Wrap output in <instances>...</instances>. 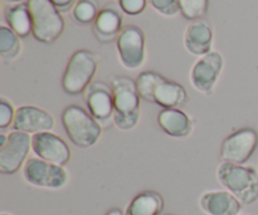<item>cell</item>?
Returning <instances> with one entry per match:
<instances>
[{
  "label": "cell",
  "mask_w": 258,
  "mask_h": 215,
  "mask_svg": "<svg viewBox=\"0 0 258 215\" xmlns=\"http://www.w3.org/2000/svg\"><path fill=\"white\" fill-rule=\"evenodd\" d=\"M9 2L10 3H14V4H15V3H24L25 0H9Z\"/></svg>",
  "instance_id": "obj_29"
},
{
  "label": "cell",
  "mask_w": 258,
  "mask_h": 215,
  "mask_svg": "<svg viewBox=\"0 0 258 215\" xmlns=\"http://www.w3.org/2000/svg\"><path fill=\"white\" fill-rule=\"evenodd\" d=\"M199 206L207 215H238L243 204L228 190H209L201 196Z\"/></svg>",
  "instance_id": "obj_16"
},
{
  "label": "cell",
  "mask_w": 258,
  "mask_h": 215,
  "mask_svg": "<svg viewBox=\"0 0 258 215\" xmlns=\"http://www.w3.org/2000/svg\"><path fill=\"white\" fill-rule=\"evenodd\" d=\"M15 112H17V110L14 108L13 103L8 98L2 96L0 97V130H2V132H4L10 126H13Z\"/></svg>",
  "instance_id": "obj_24"
},
{
  "label": "cell",
  "mask_w": 258,
  "mask_h": 215,
  "mask_svg": "<svg viewBox=\"0 0 258 215\" xmlns=\"http://www.w3.org/2000/svg\"><path fill=\"white\" fill-rule=\"evenodd\" d=\"M115 115L113 123L120 131H131L138 126L141 116V97L136 81L126 76L111 78Z\"/></svg>",
  "instance_id": "obj_2"
},
{
  "label": "cell",
  "mask_w": 258,
  "mask_h": 215,
  "mask_svg": "<svg viewBox=\"0 0 258 215\" xmlns=\"http://www.w3.org/2000/svg\"><path fill=\"white\" fill-rule=\"evenodd\" d=\"M4 18L8 27L20 38H27L33 33L32 17L28 3H15L4 8Z\"/></svg>",
  "instance_id": "obj_19"
},
{
  "label": "cell",
  "mask_w": 258,
  "mask_h": 215,
  "mask_svg": "<svg viewBox=\"0 0 258 215\" xmlns=\"http://www.w3.org/2000/svg\"><path fill=\"white\" fill-rule=\"evenodd\" d=\"M168 215H171V214H168Z\"/></svg>",
  "instance_id": "obj_32"
},
{
  "label": "cell",
  "mask_w": 258,
  "mask_h": 215,
  "mask_svg": "<svg viewBox=\"0 0 258 215\" xmlns=\"http://www.w3.org/2000/svg\"><path fill=\"white\" fill-rule=\"evenodd\" d=\"M136 86L141 100L155 103L163 110H183L188 103V93L184 86L154 70L141 72L136 78Z\"/></svg>",
  "instance_id": "obj_1"
},
{
  "label": "cell",
  "mask_w": 258,
  "mask_h": 215,
  "mask_svg": "<svg viewBox=\"0 0 258 215\" xmlns=\"http://www.w3.org/2000/svg\"><path fill=\"white\" fill-rule=\"evenodd\" d=\"M60 13H68L76 5V0H49Z\"/></svg>",
  "instance_id": "obj_27"
},
{
  "label": "cell",
  "mask_w": 258,
  "mask_h": 215,
  "mask_svg": "<svg viewBox=\"0 0 258 215\" xmlns=\"http://www.w3.org/2000/svg\"><path fill=\"white\" fill-rule=\"evenodd\" d=\"M54 117L44 108L37 106H20L15 112L13 131L33 136L40 132H49L54 128Z\"/></svg>",
  "instance_id": "obj_14"
},
{
  "label": "cell",
  "mask_w": 258,
  "mask_h": 215,
  "mask_svg": "<svg viewBox=\"0 0 258 215\" xmlns=\"http://www.w3.org/2000/svg\"><path fill=\"white\" fill-rule=\"evenodd\" d=\"M258 148V132L254 128L244 127L227 136L221 145L222 163L244 165Z\"/></svg>",
  "instance_id": "obj_9"
},
{
  "label": "cell",
  "mask_w": 258,
  "mask_h": 215,
  "mask_svg": "<svg viewBox=\"0 0 258 215\" xmlns=\"http://www.w3.org/2000/svg\"><path fill=\"white\" fill-rule=\"evenodd\" d=\"M122 10L115 4H107L98 13L93 23V33L101 43H110L117 39L123 29Z\"/></svg>",
  "instance_id": "obj_17"
},
{
  "label": "cell",
  "mask_w": 258,
  "mask_h": 215,
  "mask_svg": "<svg viewBox=\"0 0 258 215\" xmlns=\"http://www.w3.org/2000/svg\"><path fill=\"white\" fill-rule=\"evenodd\" d=\"M164 210V198L154 190L139 193L126 208L125 215H160Z\"/></svg>",
  "instance_id": "obj_20"
},
{
  "label": "cell",
  "mask_w": 258,
  "mask_h": 215,
  "mask_svg": "<svg viewBox=\"0 0 258 215\" xmlns=\"http://www.w3.org/2000/svg\"><path fill=\"white\" fill-rule=\"evenodd\" d=\"M106 215H125V213L120 208H111Z\"/></svg>",
  "instance_id": "obj_28"
},
{
  "label": "cell",
  "mask_w": 258,
  "mask_h": 215,
  "mask_svg": "<svg viewBox=\"0 0 258 215\" xmlns=\"http://www.w3.org/2000/svg\"><path fill=\"white\" fill-rule=\"evenodd\" d=\"M98 13L100 10L96 0H78L72 9V18L77 24L90 25L95 23Z\"/></svg>",
  "instance_id": "obj_22"
},
{
  "label": "cell",
  "mask_w": 258,
  "mask_h": 215,
  "mask_svg": "<svg viewBox=\"0 0 258 215\" xmlns=\"http://www.w3.org/2000/svg\"><path fill=\"white\" fill-rule=\"evenodd\" d=\"M148 0H118V8L125 14L135 17L145 10Z\"/></svg>",
  "instance_id": "obj_26"
},
{
  "label": "cell",
  "mask_w": 258,
  "mask_h": 215,
  "mask_svg": "<svg viewBox=\"0 0 258 215\" xmlns=\"http://www.w3.org/2000/svg\"><path fill=\"white\" fill-rule=\"evenodd\" d=\"M217 180L243 205L258 200V170L252 166L221 163L217 169Z\"/></svg>",
  "instance_id": "obj_3"
},
{
  "label": "cell",
  "mask_w": 258,
  "mask_h": 215,
  "mask_svg": "<svg viewBox=\"0 0 258 215\" xmlns=\"http://www.w3.org/2000/svg\"><path fill=\"white\" fill-rule=\"evenodd\" d=\"M118 59L126 69H139L145 63V34L138 25H126L116 39Z\"/></svg>",
  "instance_id": "obj_10"
},
{
  "label": "cell",
  "mask_w": 258,
  "mask_h": 215,
  "mask_svg": "<svg viewBox=\"0 0 258 215\" xmlns=\"http://www.w3.org/2000/svg\"><path fill=\"white\" fill-rule=\"evenodd\" d=\"M33 24V37L40 43L52 44L64 32L62 13L49 0H27Z\"/></svg>",
  "instance_id": "obj_6"
},
{
  "label": "cell",
  "mask_w": 258,
  "mask_h": 215,
  "mask_svg": "<svg viewBox=\"0 0 258 215\" xmlns=\"http://www.w3.org/2000/svg\"><path fill=\"white\" fill-rule=\"evenodd\" d=\"M22 53L20 37H18L9 27H0V57L5 63L14 62Z\"/></svg>",
  "instance_id": "obj_21"
},
{
  "label": "cell",
  "mask_w": 258,
  "mask_h": 215,
  "mask_svg": "<svg viewBox=\"0 0 258 215\" xmlns=\"http://www.w3.org/2000/svg\"><path fill=\"white\" fill-rule=\"evenodd\" d=\"M83 95H85L87 111L102 126L103 130L115 125L113 123L115 106H113V93L111 86L102 81H96L91 83Z\"/></svg>",
  "instance_id": "obj_11"
},
{
  "label": "cell",
  "mask_w": 258,
  "mask_h": 215,
  "mask_svg": "<svg viewBox=\"0 0 258 215\" xmlns=\"http://www.w3.org/2000/svg\"><path fill=\"white\" fill-rule=\"evenodd\" d=\"M148 3L164 17H175L180 13L178 0H148Z\"/></svg>",
  "instance_id": "obj_25"
},
{
  "label": "cell",
  "mask_w": 258,
  "mask_h": 215,
  "mask_svg": "<svg viewBox=\"0 0 258 215\" xmlns=\"http://www.w3.org/2000/svg\"><path fill=\"white\" fill-rule=\"evenodd\" d=\"M180 14L186 20L202 19L209 9V0H178Z\"/></svg>",
  "instance_id": "obj_23"
},
{
  "label": "cell",
  "mask_w": 258,
  "mask_h": 215,
  "mask_svg": "<svg viewBox=\"0 0 258 215\" xmlns=\"http://www.w3.org/2000/svg\"><path fill=\"white\" fill-rule=\"evenodd\" d=\"M32 150V136L20 131L0 133V173L14 175L25 165Z\"/></svg>",
  "instance_id": "obj_7"
},
{
  "label": "cell",
  "mask_w": 258,
  "mask_h": 215,
  "mask_svg": "<svg viewBox=\"0 0 258 215\" xmlns=\"http://www.w3.org/2000/svg\"><path fill=\"white\" fill-rule=\"evenodd\" d=\"M98 57L88 49H78L71 55L62 76V88L67 95L86 92L97 72Z\"/></svg>",
  "instance_id": "obj_5"
},
{
  "label": "cell",
  "mask_w": 258,
  "mask_h": 215,
  "mask_svg": "<svg viewBox=\"0 0 258 215\" xmlns=\"http://www.w3.org/2000/svg\"><path fill=\"white\" fill-rule=\"evenodd\" d=\"M158 125L166 135L174 138H185L193 132V121L179 108L161 110L158 115Z\"/></svg>",
  "instance_id": "obj_18"
},
{
  "label": "cell",
  "mask_w": 258,
  "mask_h": 215,
  "mask_svg": "<svg viewBox=\"0 0 258 215\" xmlns=\"http://www.w3.org/2000/svg\"><path fill=\"white\" fill-rule=\"evenodd\" d=\"M32 151L37 158L60 166L67 165L72 156L68 144L52 131L33 135Z\"/></svg>",
  "instance_id": "obj_13"
},
{
  "label": "cell",
  "mask_w": 258,
  "mask_h": 215,
  "mask_svg": "<svg viewBox=\"0 0 258 215\" xmlns=\"http://www.w3.org/2000/svg\"><path fill=\"white\" fill-rule=\"evenodd\" d=\"M238 215H249V214H244V213H241V214H238Z\"/></svg>",
  "instance_id": "obj_31"
},
{
  "label": "cell",
  "mask_w": 258,
  "mask_h": 215,
  "mask_svg": "<svg viewBox=\"0 0 258 215\" xmlns=\"http://www.w3.org/2000/svg\"><path fill=\"white\" fill-rule=\"evenodd\" d=\"M24 180L30 185L48 190H59L68 184L70 175L64 166L48 163L39 158H29L23 166Z\"/></svg>",
  "instance_id": "obj_8"
},
{
  "label": "cell",
  "mask_w": 258,
  "mask_h": 215,
  "mask_svg": "<svg viewBox=\"0 0 258 215\" xmlns=\"http://www.w3.org/2000/svg\"><path fill=\"white\" fill-rule=\"evenodd\" d=\"M0 215H13V214H10V213H7V211H3V213L0 214Z\"/></svg>",
  "instance_id": "obj_30"
},
{
  "label": "cell",
  "mask_w": 258,
  "mask_h": 215,
  "mask_svg": "<svg viewBox=\"0 0 258 215\" xmlns=\"http://www.w3.org/2000/svg\"><path fill=\"white\" fill-rule=\"evenodd\" d=\"M60 118L68 138L77 148H92L98 142L102 135V126L87 110L78 105L66 107Z\"/></svg>",
  "instance_id": "obj_4"
},
{
  "label": "cell",
  "mask_w": 258,
  "mask_h": 215,
  "mask_svg": "<svg viewBox=\"0 0 258 215\" xmlns=\"http://www.w3.org/2000/svg\"><path fill=\"white\" fill-rule=\"evenodd\" d=\"M223 67L224 59L218 52L212 50L211 53L199 58L190 70V83L194 90L202 95H213Z\"/></svg>",
  "instance_id": "obj_12"
},
{
  "label": "cell",
  "mask_w": 258,
  "mask_h": 215,
  "mask_svg": "<svg viewBox=\"0 0 258 215\" xmlns=\"http://www.w3.org/2000/svg\"><path fill=\"white\" fill-rule=\"evenodd\" d=\"M214 30L213 25L206 18L190 22L184 33V47L190 54L203 57L212 52Z\"/></svg>",
  "instance_id": "obj_15"
}]
</instances>
